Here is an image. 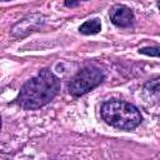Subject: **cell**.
Listing matches in <instances>:
<instances>
[{
	"instance_id": "1",
	"label": "cell",
	"mask_w": 160,
	"mask_h": 160,
	"mask_svg": "<svg viewBox=\"0 0 160 160\" xmlns=\"http://www.w3.org/2000/svg\"><path fill=\"white\" fill-rule=\"evenodd\" d=\"M60 90V80L48 69L28 80L20 89L18 104L25 110H36L49 104Z\"/></svg>"
},
{
	"instance_id": "8",
	"label": "cell",
	"mask_w": 160,
	"mask_h": 160,
	"mask_svg": "<svg viewBox=\"0 0 160 160\" xmlns=\"http://www.w3.org/2000/svg\"><path fill=\"white\" fill-rule=\"evenodd\" d=\"M145 89H146L148 91H151V92L158 94V92H159V79H155V80L148 82V84L145 85Z\"/></svg>"
},
{
	"instance_id": "5",
	"label": "cell",
	"mask_w": 160,
	"mask_h": 160,
	"mask_svg": "<svg viewBox=\"0 0 160 160\" xmlns=\"http://www.w3.org/2000/svg\"><path fill=\"white\" fill-rule=\"evenodd\" d=\"M110 20L119 28L130 26L134 21V14L130 8L125 5H114L110 10Z\"/></svg>"
},
{
	"instance_id": "9",
	"label": "cell",
	"mask_w": 160,
	"mask_h": 160,
	"mask_svg": "<svg viewBox=\"0 0 160 160\" xmlns=\"http://www.w3.org/2000/svg\"><path fill=\"white\" fill-rule=\"evenodd\" d=\"M80 2V0H65V6L68 8H75L78 6Z\"/></svg>"
},
{
	"instance_id": "4",
	"label": "cell",
	"mask_w": 160,
	"mask_h": 160,
	"mask_svg": "<svg viewBox=\"0 0 160 160\" xmlns=\"http://www.w3.org/2000/svg\"><path fill=\"white\" fill-rule=\"evenodd\" d=\"M44 24V16L40 14H31L25 19L20 20L11 30V34L16 38H22L26 34L39 29Z\"/></svg>"
},
{
	"instance_id": "7",
	"label": "cell",
	"mask_w": 160,
	"mask_h": 160,
	"mask_svg": "<svg viewBox=\"0 0 160 160\" xmlns=\"http://www.w3.org/2000/svg\"><path fill=\"white\" fill-rule=\"evenodd\" d=\"M139 52L145 54V55H150V56H159V48H141L139 49Z\"/></svg>"
},
{
	"instance_id": "3",
	"label": "cell",
	"mask_w": 160,
	"mask_h": 160,
	"mask_svg": "<svg viewBox=\"0 0 160 160\" xmlns=\"http://www.w3.org/2000/svg\"><path fill=\"white\" fill-rule=\"evenodd\" d=\"M102 80H104V74L99 68L86 66L81 69L70 80L68 89L72 96H81L95 89L98 85H100Z\"/></svg>"
},
{
	"instance_id": "10",
	"label": "cell",
	"mask_w": 160,
	"mask_h": 160,
	"mask_svg": "<svg viewBox=\"0 0 160 160\" xmlns=\"http://www.w3.org/2000/svg\"><path fill=\"white\" fill-rule=\"evenodd\" d=\"M0 129H1V116H0Z\"/></svg>"
},
{
	"instance_id": "2",
	"label": "cell",
	"mask_w": 160,
	"mask_h": 160,
	"mask_svg": "<svg viewBox=\"0 0 160 160\" xmlns=\"http://www.w3.org/2000/svg\"><path fill=\"white\" fill-rule=\"evenodd\" d=\"M101 118L109 125L130 131L138 128L142 120L136 106L122 100H110L101 105Z\"/></svg>"
},
{
	"instance_id": "6",
	"label": "cell",
	"mask_w": 160,
	"mask_h": 160,
	"mask_svg": "<svg viewBox=\"0 0 160 160\" xmlns=\"http://www.w3.org/2000/svg\"><path fill=\"white\" fill-rule=\"evenodd\" d=\"M100 30H101V24L99 19L88 20L79 28V31L84 35H94V34H98Z\"/></svg>"
}]
</instances>
